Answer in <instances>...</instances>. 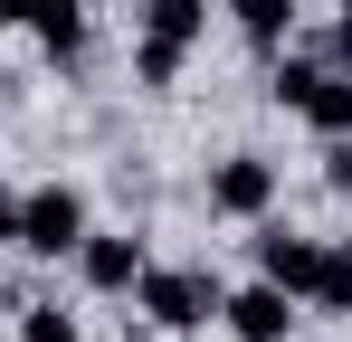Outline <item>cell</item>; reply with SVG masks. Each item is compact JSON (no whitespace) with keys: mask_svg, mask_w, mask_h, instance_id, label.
<instances>
[{"mask_svg":"<svg viewBox=\"0 0 352 342\" xmlns=\"http://www.w3.org/2000/svg\"><path fill=\"white\" fill-rule=\"evenodd\" d=\"M219 295L229 285L210 276V266H143L133 276V314L153 333H200V323H219Z\"/></svg>","mask_w":352,"mask_h":342,"instance_id":"obj_1","label":"cell"},{"mask_svg":"<svg viewBox=\"0 0 352 342\" xmlns=\"http://www.w3.org/2000/svg\"><path fill=\"white\" fill-rule=\"evenodd\" d=\"M314 67H324V57H286V48H276V76H267V95H276V105H305V86H314Z\"/></svg>","mask_w":352,"mask_h":342,"instance_id":"obj_13","label":"cell"},{"mask_svg":"<svg viewBox=\"0 0 352 342\" xmlns=\"http://www.w3.org/2000/svg\"><path fill=\"white\" fill-rule=\"evenodd\" d=\"M86 190L76 181H38V190H19V257H76V238H86Z\"/></svg>","mask_w":352,"mask_h":342,"instance_id":"obj_2","label":"cell"},{"mask_svg":"<svg viewBox=\"0 0 352 342\" xmlns=\"http://www.w3.org/2000/svg\"><path fill=\"white\" fill-rule=\"evenodd\" d=\"M219 323H229L238 342H286L295 333V295L257 276V285H238V295H219Z\"/></svg>","mask_w":352,"mask_h":342,"instance_id":"obj_6","label":"cell"},{"mask_svg":"<svg viewBox=\"0 0 352 342\" xmlns=\"http://www.w3.org/2000/svg\"><path fill=\"white\" fill-rule=\"evenodd\" d=\"M10 29H29L58 67H76L86 57V0H10Z\"/></svg>","mask_w":352,"mask_h":342,"instance_id":"obj_7","label":"cell"},{"mask_svg":"<svg viewBox=\"0 0 352 342\" xmlns=\"http://www.w3.org/2000/svg\"><path fill=\"white\" fill-rule=\"evenodd\" d=\"M314 57H324V67H343V76H352V0H343V19L324 29V48H314Z\"/></svg>","mask_w":352,"mask_h":342,"instance_id":"obj_16","label":"cell"},{"mask_svg":"<svg viewBox=\"0 0 352 342\" xmlns=\"http://www.w3.org/2000/svg\"><path fill=\"white\" fill-rule=\"evenodd\" d=\"M295 114H305L324 143L352 133V76H343V67H314V86H305V105H295Z\"/></svg>","mask_w":352,"mask_h":342,"instance_id":"obj_10","label":"cell"},{"mask_svg":"<svg viewBox=\"0 0 352 342\" xmlns=\"http://www.w3.org/2000/svg\"><path fill=\"white\" fill-rule=\"evenodd\" d=\"M19 342H86L67 304H19Z\"/></svg>","mask_w":352,"mask_h":342,"instance_id":"obj_12","label":"cell"},{"mask_svg":"<svg viewBox=\"0 0 352 342\" xmlns=\"http://www.w3.org/2000/svg\"><path fill=\"white\" fill-rule=\"evenodd\" d=\"M248 257H257L267 285H286L295 304H305V295H314V266H324V238H305V228H286V219H257Z\"/></svg>","mask_w":352,"mask_h":342,"instance_id":"obj_4","label":"cell"},{"mask_svg":"<svg viewBox=\"0 0 352 342\" xmlns=\"http://www.w3.org/2000/svg\"><path fill=\"white\" fill-rule=\"evenodd\" d=\"M324 190H333V200H352V133H333V143H324Z\"/></svg>","mask_w":352,"mask_h":342,"instance_id":"obj_15","label":"cell"},{"mask_svg":"<svg viewBox=\"0 0 352 342\" xmlns=\"http://www.w3.org/2000/svg\"><path fill=\"white\" fill-rule=\"evenodd\" d=\"M314 314H352V238H324V266H314Z\"/></svg>","mask_w":352,"mask_h":342,"instance_id":"obj_11","label":"cell"},{"mask_svg":"<svg viewBox=\"0 0 352 342\" xmlns=\"http://www.w3.org/2000/svg\"><path fill=\"white\" fill-rule=\"evenodd\" d=\"M267 209H276V162H267V152H219V162H210V219H267Z\"/></svg>","mask_w":352,"mask_h":342,"instance_id":"obj_3","label":"cell"},{"mask_svg":"<svg viewBox=\"0 0 352 342\" xmlns=\"http://www.w3.org/2000/svg\"><path fill=\"white\" fill-rule=\"evenodd\" d=\"M200 29H210V0H143V38H153V48L190 57V48H200Z\"/></svg>","mask_w":352,"mask_h":342,"instance_id":"obj_8","label":"cell"},{"mask_svg":"<svg viewBox=\"0 0 352 342\" xmlns=\"http://www.w3.org/2000/svg\"><path fill=\"white\" fill-rule=\"evenodd\" d=\"M10 238H19V190L0 181V247H10Z\"/></svg>","mask_w":352,"mask_h":342,"instance_id":"obj_17","label":"cell"},{"mask_svg":"<svg viewBox=\"0 0 352 342\" xmlns=\"http://www.w3.org/2000/svg\"><path fill=\"white\" fill-rule=\"evenodd\" d=\"M143 266H153V257H143L133 228H86V238H76V276H86V295H133Z\"/></svg>","mask_w":352,"mask_h":342,"instance_id":"obj_5","label":"cell"},{"mask_svg":"<svg viewBox=\"0 0 352 342\" xmlns=\"http://www.w3.org/2000/svg\"><path fill=\"white\" fill-rule=\"evenodd\" d=\"M0 29H10V0H0Z\"/></svg>","mask_w":352,"mask_h":342,"instance_id":"obj_18","label":"cell"},{"mask_svg":"<svg viewBox=\"0 0 352 342\" xmlns=\"http://www.w3.org/2000/svg\"><path fill=\"white\" fill-rule=\"evenodd\" d=\"M219 10L238 19V38H248L257 57H276V48L295 38V0H219Z\"/></svg>","mask_w":352,"mask_h":342,"instance_id":"obj_9","label":"cell"},{"mask_svg":"<svg viewBox=\"0 0 352 342\" xmlns=\"http://www.w3.org/2000/svg\"><path fill=\"white\" fill-rule=\"evenodd\" d=\"M172 76H181V57H172V48H153V38H133V86H143V95H162Z\"/></svg>","mask_w":352,"mask_h":342,"instance_id":"obj_14","label":"cell"}]
</instances>
